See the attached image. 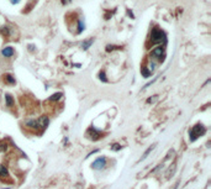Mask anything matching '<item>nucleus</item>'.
<instances>
[{
  "instance_id": "obj_14",
  "label": "nucleus",
  "mask_w": 211,
  "mask_h": 189,
  "mask_svg": "<svg viewBox=\"0 0 211 189\" xmlns=\"http://www.w3.org/2000/svg\"><path fill=\"white\" fill-rule=\"evenodd\" d=\"M5 81L7 82V83H10V84H15V78L11 74H6L5 76Z\"/></svg>"
},
{
  "instance_id": "obj_9",
  "label": "nucleus",
  "mask_w": 211,
  "mask_h": 189,
  "mask_svg": "<svg viewBox=\"0 0 211 189\" xmlns=\"http://www.w3.org/2000/svg\"><path fill=\"white\" fill-rule=\"evenodd\" d=\"M5 103H6V107L11 108V107L14 105V98H12V95L6 94V95H5Z\"/></svg>"
},
{
  "instance_id": "obj_10",
  "label": "nucleus",
  "mask_w": 211,
  "mask_h": 189,
  "mask_svg": "<svg viewBox=\"0 0 211 189\" xmlns=\"http://www.w3.org/2000/svg\"><path fill=\"white\" fill-rule=\"evenodd\" d=\"M62 97H63L62 93H54V94H52V95L50 97V100H51V102H57V100H59Z\"/></svg>"
},
{
  "instance_id": "obj_8",
  "label": "nucleus",
  "mask_w": 211,
  "mask_h": 189,
  "mask_svg": "<svg viewBox=\"0 0 211 189\" xmlns=\"http://www.w3.org/2000/svg\"><path fill=\"white\" fill-rule=\"evenodd\" d=\"M26 126L27 127H30V129H38L40 127V125H38V120H28L26 121Z\"/></svg>"
},
{
  "instance_id": "obj_11",
  "label": "nucleus",
  "mask_w": 211,
  "mask_h": 189,
  "mask_svg": "<svg viewBox=\"0 0 211 189\" xmlns=\"http://www.w3.org/2000/svg\"><path fill=\"white\" fill-rule=\"evenodd\" d=\"M93 41H94L93 38H90V40H88V41H84V42L81 43V48H83V50H88V48L91 46Z\"/></svg>"
},
{
  "instance_id": "obj_4",
  "label": "nucleus",
  "mask_w": 211,
  "mask_h": 189,
  "mask_svg": "<svg viewBox=\"0 0 211 189\" xmlns=\"http://www.w3.org/2000/svg\"><path fill=\"white\" fill-rule=\"evenodd\" d=\"M106 164V158L105 157H99V158H96L93 164H91V167L94 168V169H96V171H100V169H103L104 167H105Z\"/></svg>"
},
{
  "instance_id": "obj_13",
  "label": "nucleus",
  "mask_w": 211,
  "mask_h": 189,
  "mask_svg": "<svg viewBox=\"0 0 211 189\" xmlns=\"http://www.w3.org/2000/svg\"><path fill=\"white\" fill-rule=\"evenodd\" d=\"M9 176V172L6 169L5 166H0V177H7Z\"/></svg>"
},
{
  "instance_id": "obj_16",
  "label": "nucleus",
  "mask_w": 211,
  "mask_h": 189,
  "mask_svg": "<svg viewBox=\"0 0 211 189\" xmlns=\"http://www.w3.org/2000/svg\"><path fill=\"white\" fill-rule=\"evenodd\" d=\"M99 79H100V81H103L104 83H106V82H107V78H106L105 72H100V73H99Z\"/></svg>"
},
{
  "instance_id": "obj_5",
  "label": "nucleus",
  "mask_w": 211,
  "mask_h": 189,
  "mask_svg": "<svg viewBox=\"0 0 211 189\" xmlns=\"http://www.w3.org/2000/svg\"><path fill=\"white\" fill-rule=\"evenodd\" d=\"M86 136L89 137V138H93V140H98V138H100V136L101 134L98 131V130H95L94 127H90L88 131H86Z\"/></svg>"
},
{
  "instance_id": "obj_19",
  "label": "nucleus",
  "mask_w": 211,
  "mask_h": 189,
  "mask_svg": "<svg viewBox=\"0 0 211 189\" xmlns=\"http://www.w3.org/2000/svg\"><path fill=\"white\" fill-rule=\"evenodd\" d=\"M1 33H2V35H6V36H7V35H9V30H7V27H6V26L2 27V28H1Z\"/></svg>"
},
{
  "instance_id": "obj_15",
  "label": "nucleus",
  "mask_w": 211,
  "mask_h": 189,
  "mask_svg": "<svg viewBox=\"0 0 211 189\" xmlns=\"http://www.w3.org/2000/svg\"><path fill=\"white\" fill-rule=\"evenodd\" d=\"M153 148H155V146H151L150 148H147V150H146V152H145V153H143V156H142V160H145V158H146V157H147V156L152 152V150H153Z\"/></svg>"
},
{
  "instance_id": "obj_20",
  "label": "nucleus",
  "mask_w": 211,
  "mask_h": 189,
  "mask_svg": "<svg viewBox=\"0 0 211 189\" xmlns=\"http://www.w3.org/2000/svg\"><path fill=\"white\" fill-rule=\"evenodd\" d=\"M19 1H20V0H11V2H12V4H17Z\"/></svg>"
},
{
  "instance_id": "obj_1",
  "label": "nucleus",
  "mask_w": 211,
  "mask_h": 189,
  "mask_svg": "<svg viewBox=\"0 0 211 189\" xmlns=\"http://www.w3.org/2000/svg\"><path fill=\"white\" fill-rule=\"evenodd\" d=\"M206 132V129H205V126L204 125H201V124H196L195 126H193L191 129H190V131H189V136H190V141L191 142H194V141H196L199 137L201 135H204Z\"/></svg>"
},
{
  "instance_id": "obj_2",
  "label": "nucleus",
  "mask_w": 211,
  "mask_h": 189,
  "mask_svg": "<svg viewBox=\"0 0 211 189\" xmlns=\"http://www.w3.org/2000/svg\"><path fill=\"white\" fill-rule=\"evenodd\" d=\"M151 41H152V43H155V45L165 43V41H167L165 33H164L162 30L153 28V30H152V32H151Z\"/></svg>"
},
{
  "instance_id": "obj_3",
  "label": "nucleus",
  "mask_w": 211,
  "mask_h": 189,
  "mask_svg": "<svg viewBox=\"0 0 211 189\" xmlns=\"http://www.w3.org/2000/svg\"><path fill=\"white\" fill-rule=\"evenodd\" d=\"M151 56H152L153 58H157V59H159V61L162 62V61H163V57H164V48H163L162 46H157L156 48L152 50Z\"/></svg>"
},
{
  "instance_id": "obj_17",
  "label": "nucleus",
  "mask_w": 211,
  "mask_h": 189,
  "mask_svg": "<svg viewBox=\"0 0 211 189\" xmlns=\"http://www.w3.org/2000/svg\"><path fill=\"white\" fill-rule=\"evenodd\" d=\"M111 148H112L114 151H120V150L122 148V146H121V145H119V143H115V145H112V146H111Z\"/></svg>"
},
{
  "instance_id": "obj_6",
  "label": "nucleus",
  "mask_w": 211,
  "mask_h": 189,
  "mask_svg": "<svg viewBox=\"0 0 211 189\" xmlns=\"http://www.w3.org/2000/svg\"><path fill=\"white\" fill-rule=\"evenodd\" d=\"M38 125H40L41 129H46L50 125V119L47 116H41L40 120H38Z\"/></svg>"
},
{
  "instance_id": "obj_18",
  "label": "nucleus",
  "mask_w": 211,
  "mask_h": 189,
  "mask_svg": "<svg viewBox=\"0 0 211 189\" xmlns=\"http://www.w3.org/2000/svg\"><path fill=\"white\" fill-rule=\"evenodd\" d=\"M83 30H84V22L79 21V22H78V32H81Z\"/></svg>"
},
{
  "instance_id": "obj_12",
  "label": "nucleus",
  "mask_w": 211,
  "mask_h": 189,
  "mask_svg": "<svg viewBox=\"0 0 211 189\" xmlns=\"http://www.w3.org/2000/svg\"><path fill=\"white\" fill-rule=\"evenodd\" d=\"M141 73H142V77H145V78H150V77H151V72L147 71L146 67H142V68H141Z\"/></svg>"
},
{
  "instance_id": "obj_7",
  "label": "nucleus",
  "mask_w": 211,
  "mask_h": 189,
  "mask_svg": "<svg viewBox=\"0 0 211 189\" xmlns=\"http://www.w3.org/2000/svg\"><path fill=\"white\" fill-rule=\"evenodd\" d=\"M1 54L4 57H11L14 54V48L12 47H4L2 51H1Z\"/></svg>"
},
{
  "instance_id": "obj_21",
  "label": "nucleus",
  "mask_w": 211,
  "mask_h": 189,
  "mask_svg": "<svg viewBox=\"0 0 211 189\" xmlns=\"http://www.w3.org/2000/svg\"><path fill=\"white\" fill-rule=\"evenodd\" d=\"M177 187H178V184H177V186H175V187H174V189H177Z\"/></svg>"
}]
</instances>
